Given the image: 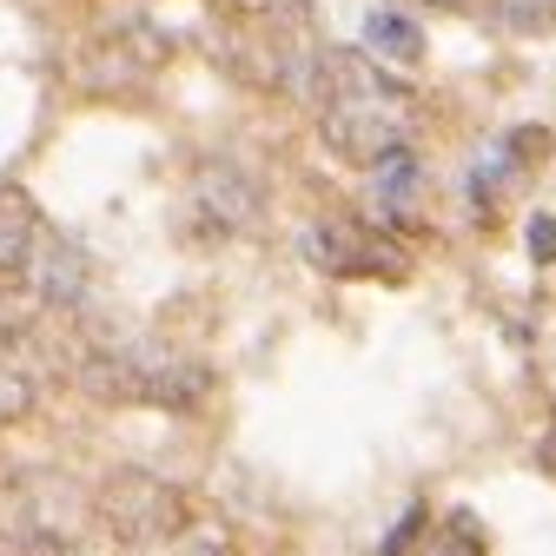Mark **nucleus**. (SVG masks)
Masks as SVG:
<instances>
[{
    "label": "nucleus",
    "mask_w": 556,
    "mask_h": 556,
    "mask_svg": "<svg viewBox=\"0 0 556 556\" xmlns=\"http://www.w3.org/2000/svg\"><path fill=\"white\" fill-rule=\"evenodd\" d=\"M331 93H325V147L352 166H384L410 139V93L391 87L371 60L331 53L325 60Z\"/></svg>",
    "instance_id": "1"
},
{
    "label": "nucleus",
    "mask_w": 556,
    "mask_h": 556,
    "mask_svg": "<svg viewBox=\"0 0 556 556\" xmlns=\"http://www.w3.org/2000/svg\"><path fill=\"white\" fill-rule=\"evenodd\" d=\"M106 523L119 530V536H160V530H173L179 523V497L166 491L160 477H119V483H106Z\"/></svg>",
    "instance_id": "2"
},
{
    "label": "nucleus",
    "mask_w": 556,
    "mask_h": 556,
    "mask_svg": "<svg viewBox=\"0 0 556 556\" xmlns=\"http://www.w3.org/2000/svg\"><path fill=\"white\" fill-rule=\"evenodd\" d=\"M34 252V205L8 186L0 192V271H21Z\"/></svg>",
    "instance_id": "3"
},
{
    "label": "nucleus",
    "mask_w": 556,
    "mask_h": 556,
    "mask_svg": "<svg viewBox=\"0 0 556 556\" xmlns=\"http://www.w3.org/2000/svg\"><path fill=\"white\" fill-rule=\"evenodd\" d=\"M365 40H371V53H384V60H410V53H417V27H410L404 14H371V21H365Z\"/></svg>",
    "instance_id": "4"
},
{
    "label": "nucleus",
    "mask_w": 556,
    "mask_h": 556,
    "mask_svg": "<svg viewBox=\"0 0 556 556\" xmlns=\"http://www.w3.org/2000/svg\"><path fill=\"white\" fill-rule=\"evenodd\" d=\"M34 404V391H27V378L21 371H8V365H0V425H14V417Z\"/></svg>",
    "instance_id": "5"
},
{
    "label": "nucleus",
    "mask_w": 556,
    "mask_h": 556,
    "mask_svg": "<svg viewBox=\"0 0 556 556\" xmlns=\"http://www.w3.org/2000/svg\"><path fill=\"white\" fill-rule=\"evenodd\" d=\"M530 252H536V258H556V219H536V226H530Z\"/></svg>",
    "instance_id": "6"
}]
</instances>
